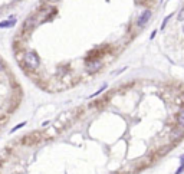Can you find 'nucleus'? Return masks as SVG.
Segmentation results:
<instances>
[{
	"mask_svg": "<svg viewBox=\"0 0 184 174\" xmlns=\"http://www.w3.org/2000/svg\"><path fill=\"white\" fill-rule=\"evenodd\" d=\"M23 61H25V63L30 68V69H36V68L41 65V59H39V56L36 55V52H33V51L26 52Z\"/></svg>",
	"mask_w": 184,
	"mask_h": 174,
	"instance_id": "1",
	"label": "nucleus"
},
{
	"mask_svg": "<svg viewBox=\"0 0 184 174\" xmlns=\"http://www.w3.org/2000/svg\"><path fill=\"white\" fill-rule=\"evenodd\" d=\"M150 19H151V10H145L143 15L140 16V19H138V22H137L138 26H144Z\"/></svg>",
	"mask_w": 184,
	"mask_h": 174,
	"instance_id": "2",
	"label": "nucleus"
},
{
	"mask_svg": "<svg viewBox=\"0 0 184 174\" xmlns=\"http://www.w3.org/2000/svg\"><path fill=\"white\" fill-rule=\"evenodd\" d=\"M16 20H15V17L12 16L10 17V20H5V22H0V27H12V26H15Z\"/></svg>",
	"mask_w": 184,
	"mask_h": 174,
	"instance_id": "3",
	"label": "nucleus"
},
{
	"mask_svg": "<svg viewBox=\"0 0 184 174\" xmlns=\"http://www.w3.org/2000/svg\"><path fill=\"white\" fill-rule=\"evenodd\" d=\"M177 123H179V125L184 127V109H181V111H180L179 117H177Z\"/></svg>",
	"mask_w": 184,
	"mask_h": 174,
	"instance_id": "4",
	"label": "nucleus"
},
{
	"mask_svg": "<svg viewBox=\"0 0 184 174\" xmlns=\"http://www.w3.org/2000/svg\"><path fill=\"white\" fill-rule=\"evenodd\" d=\"M107 88H108V85H107V83H104V85H102V87H101V88H99V89H98L97 92H95V94H92V95H89V98L98 97V95H99V94H101V92H104V91H105Z\"/></svg>",
	"mask_w": 184,
	"mask_h": 174,
	"instance_id": "5",
	"label": "nucleus"
},
{
	"mask_svg": "<svg viewBox=\"0 0 184 174\" xmlns=\"http://www.w3.org/2000/svg\"><path fill=\"white\" fill-rule=\"evenodd\" d=\"M101 68V62H97V63H92V65H88V71L92 72V71H97Z\"/></svg>",
	"mask_w": 184,
	"mask_h": 174,
	"instance_id": "6",
	"label": "nucleus"
},
{
	"mask_svg": "<svg viewBox=\"0 0 184 174\" xmlns=\"http://www.w3.org/2000/svg\"><path fill=\"white\" fill-rule=\"evenodd\" d=\"M171 16H173V15H168V16H167V17H165V19H164L163 25H161V29H164V27H165V25H167V23H168V20H170V19H171Z\"/></svg>",
	"mask_w": 184,
	"mask_h": 174,
	"instance_id": "7",
	"label": "nucleus"
},
{
	"mask_svg": "<svg viewBox=\"0 0 184 174\" xmlns=\"http://www.w3.org/2000/svg\"><path fill=\"white\" fill-rule=\"evenodd\" d=\"M179 20L180 22H184V7L180 10V13H179Z\"/></svg>",
	"mask_w": 184,
	"mask_h": 174,
	"instance_id": "8",
	"label": "nucleus"
},
{
	"mask_svg": "<svg viewBox=\"0 0 184 174\" xmlns=\"http://www.w3.org/2000/svg\"><path fill=\"white\" fill-rule=\"evenodd\" d=\"M22 127H25V123H22V124H19V125H16L13 130H12V133H15V131H17L19 128H22Z\"/></svg>",
	"mask_w": 184,
	"mask_h": 174,
	"instance_id": "9",
	"label": "nucleus"
},
{
	"mask_svg": "<svg viewBox=\"0 0 184 174\" xmlns=\"http://www.w3.org/2000/svg\"><path fill=\"white\" fill-rule=\"evenodd\" d=\"M183 170H184V164H180V167H179V170L175 171V174H180L181 171H183Z\"/></svg>",
	"mask_w": 184,
	"mask_h": 174,
	"instance_id": "10",
	"label": "nucleus"
},
{
	"mask_svg": "<svg viewBox=\"0 0 184 174\" xmlns=\"http://www.w3.org/2000/svg\"><path fill=\"white\" fill-rule=\"evenodd\" d=\"M180 161H181V164H184V155H181V157H180Z\"/></svg>",
	"mask_w": 184,
	"mask_h": 174,
	"instance_id": "11",
	"label": "nucleus"
},
{
	"mask_svg": "<svg viewBox=\"0 0 184 174\" xmlns=\"http://www.w3.org/2000/svg\"><path fill=\"white\" fill-rule=\"evenodd\" d=\"M3 71V63H2V62H0V72Z\"/></svg>",
	"mask_w": 184,
	"mask_h": 174,
	"instance_id": "12",
	"label": "nucleus"
},
{
	"mask_svg": "<svg viewBox=\"0 0 184 174\" xmlns=\"http://www.w3.org/2000/svg\"><path fill=\"white\" fill-rule=\"evenodd\" d=\"M183 32H184V26H183Z\"/></svg>",
	"mask_w": 184,
	"mask_h": 174,
	"instance_id": "13",
	"label": "nucleus"
},
{
	"mask_svg": "<svg viewBox=\"0 0 184 174\" xmlns=\"http://www.w3.org/2000/svg\"><path fill=\"white\" fill-rule=\"evenodd\" d=\"M0 12H2V10H0Z\"/></svg>",
	"mask_w": 184,
	"mask_h": 174,
	"instance_id": "14",
	"label": "nucleus"
}]
</instances>
